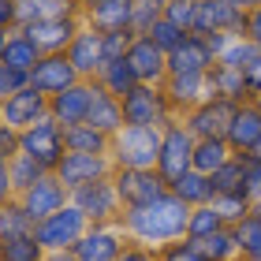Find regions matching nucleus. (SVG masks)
<instances>
[{
  "label": "nucleus",
  "instance_id": "1",
  "mask_svg": "<svg viewBox=\"0 0 261 261\" xmlns=\"http://www.w3.org/2000/svg\"><path fill=\"white\" fill-rule=\"evenodd\" d=\"M123 231L130 243H142V246H153V250H161V246L168 243H179L187 239V224H191V205L179 201L172 191L161 194L157 201H149V205H138V209H123Z\"/></svg>",
  "mask_w": 261,
  "mask_h": 261
},
{
  "label": "nucleus",
  "instance_id": "2",
  "mask_svg": "<svg viewBox=\"0 0 261 261\" xmlns=\"http://www.w3.org/2000/svg\"><path fill=\"white\" fill-rule=\"evenodd\" d=\"M161 127H135L127 123L120 135H112V168H157L161 157Z\"/></svg>",
  "mask_w": 261,
  "mask_h": 261
},
{
  "label": "nucleus",
  "instance_id": "3",
  "mask_svg": "<svg viewBox=\"0 0 261 261\" xmlns=\"http://www.w3.org/2000/svg\"><path fill=\"white\" fill-rule=\"evenodd\" d=\"M194 135L187 130L183 120H172L168 127H164V135H161V157H157V175L164 183H175L179 175H187L194 168Z\"/></svg>",
  "mask_w": 261,
  "mask_h": 261
},
{
  "label": "nucleus",
  "instance_id": "4",
  "mask_svg": "<svg viewBox=\"0 0 261 261\" xmlns=\"http://www.w3.org/2000/svg\"><path fill=\"white\" fill-rule=\"evenodd\" d=\"M123 120L135 123V127H161L164 130L172 120H179V116L172 112L164 86H146V82H138V86L123 97Z\"/></svg>",
  "mask_w": 261,
  "mask_h": 261
},
{
  "label": "nucleus",
  "instance_id": "5",
  "mask_svg": "<svg viewBox=\"0 0 261 261\" xmlns=\"http://www.w3.org/2000/svg\"><path fill=\"white\" fill-rule=\"evenodd\" d=\"M19 153H27L30 161H38L45 172H56L64 164V157H67V146H64V127L53 120H41V123H34V127H27L19 135Z\"/></svg>",
  "mask_w": 261,
  "mask_h": 261
},
{
  "label": "nucleus",
  "instance_id": "6",
  "mask_svg": "<svg viewBox=\"0 0 261 261\" xmlns=\"http://www.w3.org/2000/svg\"><path fill=\"white\" fill-rule=\"evenodd\" d=\"M90 231V220H86V213H79L75 205H67L60 213H53V217H45L41 224H34V235H38V243L45 246V250H75L79 239Z\"/></svg>",
  "mask_w": 261,
  "mask_h": 261
},
{
  "label": "nucleus",
  "instance_id": "7",
  "mask_svg": "<svg viewBox=\"0 0 261 261\" xmlns=\"http://www.w3.org/2000/svg\"><path fill=\"white\" fill-rule=\"evenodd\" d=\"M71 205H75L79 213H86L90 224H116V220H123V201H120V194H116L112 175L71 191Z\"/></svg>",
  "mask_w": 261,
  "mask_h": 261
},
{
  "label": "nucleus",
  "instance_id": "8",
  "mask_svg": "<svg viewBox=\"0 0 261 261\" xmlns=\"http://www.w3.org/2000/svg\"><path fill=\"white\" fill-rule=\"evenodd\" d=\"M116 194H120L123 209H138L157 201L161 194H168V183L157 175V168H116L112 172Z\"/></svg>",
  "mask_w": 261,
  "mask_h": 261
},
{
  "label": "nucleus",
  "instance_id": "9",
  "mask_svg": "<svg viewBox=\"0 0 261 261\" xmlns=\"http://www.w3.org/2000/svg\"><path fill=\"white\" fill-rule=\"evenodd\" d=\"M191 34H198V38H209V34L246 38V11H239L235 4H228V0H201Z\"/></svg>",
  "mask_w": 261,
  "mask_h": 261
},
{
  "label": "nucleus",
  "instance_id": "10",
  "mask_svg": "<svg viewBox=\"0 0 261 261\" xmlns=\"http://www.w3.org/2000/svg\"><path fill=\"white\" fill-rule=\"evenodd\" d=\"M112 172L116 168H112L109 153H67L64 164L53 175L67 187V191H79V187H90V183H97V179H109Z\"/></svg>",
  "mask_w": 261,
  "mask_h": 261
},
{
  "label": "nucleus",
  "instance_id": "11",
  "mask_svg": "<svg viewBox=\"0 0 261 261\" xmlns=\"http://www.w3.org/2000/svg\"><path fill=\"white\" fill-rule=\"evenodd\" d=\"M127 243L130 239H127L120 220L116 224H90V231L82 235L79 246H75V257L79 261H120Z\"/></svg>",
  "mask_w": 261,
  "mask_h": 261
},
{
  "label": "nucleus",
  "instance_id": "12",
  "mask_svg": "<svg viewBox=\"0 0 261 261\" xmlns=\"http://www.w3.org/2000/svg\"><path fill=\"white\" fill-rule=\"evenodd\" d=\"M79 19H82V27L97 30V34H123V30H130L135 4L130 0H82Z\"/></svg>",
  "mask_w": 261,
  "mask_h": 261
},
{
  "label": "nucleus",
  "instance_id": "13",
  "mask_svg": "<svg viewBox=\"0 0 261 261\" xmlns=\"http://www.w3.org/2000/svg\"><path fill=\"white\" fill-rule=\"evenodd\" d=\"M41 120H49V97L38 90H19V93H11L8 101H0V123H8L11 130H27L34 123H41Z\"/></svg>",
  "mask_w": 261,
  "mask_h": 261
},
{
  "label": "nucleus",
  "instance_id": "14",
  "mask_svg": "<svg viewBox=\"0 0 261 261\" xmlns=\"http://www.w3.org/2000/svg\"><path fill=\"white\" fill-rule=\"evenodd\" d=\"M27 38L38 45L41 56H56V53H67L75 34L82 30V19L79 15H67V19H45V22H30V27H19Z\"/></svg>",
  "mask_w": 261,
  "mask_h": 261
},
{
  "label": "nucleus",
  "instance_id": "15",
  "mask_svg": "<svg viewBox=\"0 0 261 261\" xmlns=\"http://www.w3.org/2000/svg\"><path fill=\"white\" fill-rule=\"evenodd\" d=\"M19 201H22V209H27V217H30L34 224H41L45 217H53V213H60V209L67 205V201H71V191L49 172L45 179L34 183L30 191H22Z\"/></svg>",
  "mask_w": 261,
  "mask_h": 261
},
{
  "label": "nucleus",
  "instance_id": "16",
  "mask_svg": "<svg viewBox=\"0 0 261 261\" xmlns=\"http://www.w3.org/2000/svg\"><path fill=\"white\" fill-rule=\"evenodd\" d=\"M235 109H239V105L220 101V97H209V101H201L198 109L187 112L183 123H187V130H191L194 138H224V135H228V123H231Z\"/></svg>",
  "mask_w": 261,
  "mask_h": 261
},
{
  "label": "nucleus",
  "instance_id": "17",
  "mask_svg": "<svg viewBox=\"0 0 261 261\" xmlns=\"http://www.w3.org/2000/svg\"><path fill=\"white\" fill-rule=\"evenodd\" d=\"M75 82H82V79H79V71L71 67L67 53H56V56H41V60L34 64V71H30V90L45 93V97H56V93L71 90Z\"/></svg>",
  "mask_w": 261,
  "mask_h": 261
},
{
  "label": "nucleus",
  "instance_id": "18",
  "mask_svg": "<svg viewBox=\"0 0 261 261\" xmlns=\"http://www.w3.org/2000/svg\"><path fill=\"white\" fill-rule=\"evenodd\" d=\"M67 60H71V67L79 71V79L93 82L101 75V67L109 64V56H105V34L82 27L75 34V41H71V49H67Z\"/></svg>",
  "mask_w": 261,
  "mask_h": 261
},
{
  "label": "nucleus",
  "instance_id": "19",
  "mask_svg": "<svg viewBox=\"0 0 261 261\" xmlns=\"http://www.w3.org/2000/svg\"><path fill=\"white\" fill-rule=\"evenodd\" d=\"M127 64L138 75V82H146V86H164V79H168V53H161L146 34H138V38L130 41Z\"/></svg>",
  "mask_w": 261,
  "mask_h": 261
},
{
  "label": "nucleus",
  "instance_id": "20",
  "mask_svg": "<svg viewBox=\"0 0 261 261\" xmlns=\"http://www.w3.org/2000/svg\"><path fill=\"white\" fill-rule=\"evenodd\" d=\"M90 101H93V82L82 79L71 90L49 97V116L60 127H79V123H86V116H90Z\"/></svg>",
  "mask_w": 261,
  "mask_h": 261
},
{
  "label": "nucleus",
  "instance_id": "21",
  "mask_svg": "<svg viewBox=\"0 0 261 261\" xmlns=\"http://www.w3.org/2000/svg\"><path fill=\"white\" fill-rule=\"evenodd\" d=\"M224 142L231 146V153H254L257 142H261V109L254 101H243L239 109H235L231 123H228V135H224Z\"/></svg>",
  "mask_w": 261,
  "mask_h": 261
},
{
  "label": "nucleus",
  "instance_id": "22",
  "mask_svg": "<svg viewBox=\"0 0 261 261\" xmlns=\"http://www.w3.org/2000/svg\"><path fill=\"white\" fill-rule=\"evenodd\" d=\"M164 93H168L172 112L183 120L191 109L209 101V82H205V75H168L164 79Z\"/></svg>",
  "mask_w": 261,
  "mask_h": 261
},
{
  "label": "nucleus",
  "instance_id": "23",
  "mask_svg": "<svg viewBox=\"0 0 261 261\" xmlns=\"http://www.w3.org/2000/svg\"><path fill=\"white\" fill-rule=\"evenodd\" d=\"M86 123L93 130H101V135H120V130L127 127L123 120V101L116 97V93H109L105 86H97L93 82V101H90V116H86Z\"/></svg>",
  "mask_w": 261,
  "mask_h": 261
},
{
  "label": "nucleus",
  "instance_id": "24",
  "mask_svg": "<svg viewBox=\"0 0 261 261\" xmlns=\"http://www.w3.org/2000/svg\"><path fill=\"white\" fill-rule=\"evenodd\" d=\"M213 64H217V60H213V53H209L205 38L191 34V38H187L179 49L168 56V75H205Z\"/></svg>",
  "mask_w": 261,
  "mask_h": 261
},
{
  "label": "nucleus",
  "instance_id": "25",
  "mask_svg": "<svg viewBox=\"0 0 261 261\" xmlns=\"http://www.w3.org/2000/svg\"><path fill=\"white\" fill-rule=\"evenodd\" d=\"M205 82H209V97H220V101H231V105L250 101V90H246V79H243L239 67L213 64L205 71Z\"/></svg>",
  "mask_w": 261,
  "mask_h": 261
},
{
  "label": "nucleus",
  "instance_id": "26",
  "mask_svg": "<svg viewBox=\"0 0 261 261\" xmlns=\"http://www.w3.org/2000/svg\"><path fill=\"white\" fill-rule=\"evenodd\" d=\"M38 60H41L38 45H34L22 30H11V34H8V41H4V56H0V64L11 67V71H22V75H30Z\"/></svg>",
  "mask_w": 261,
  "mask_h": 261
},
{
  "label": "nucleus",
  "instance_id": "27",
  "mask_svg": "<svg viewBox=\"0 0 261 261\" xmlns=\"http://www.w3.org/2000/svg\"><path fill=\"white\" fill-rule=\"evenodd\" d=\"M168 191L179 198V201H187L191 209H201V205H209V201L217 198V191H213V179H209V175H201V172H194V168L187 172V175H179Z\"/></svg>",
  "mask_w": 261,
  "mask_h": 261
},
{
  "label": "nucleus",
  "instance_id": "28",
  "mask_svg": "<svg viewBox=\"0 0 261 261\" xmlns=\"http://www.w3.org/2000/svg\"><path fill=\"white\" fill-rule=\"evenodd\" d=\"M67 15H79L75 0H22L19 4V27L45 22V19H67Z\"/></svg>",
  "mask_w": 261,
  "mask_h": 261
},
{
  "label": "nucleus",
  "instance_id": "29",
  "mask_svg": "<svg viewBox=\"0 0 261 261\" xmlns=\"http://www.w3.org/2000/svg\"><path fill=\"white\" fill-rule=\"evenodd\" d=\"M231 157L235 153H231V146L224 138H198L194 142V172H201V175L220 172Z\"/></svg>",
  "mask_w": 261,
  "mask_h": 261
},
{
  "label": "nucleus",
  "instance_id": "30",
  "mask_svg": "<svg viewBox=\"0 0 261 261\" xmlns=\"http://www.w3.org/2000/svg\"><path fill=\"white\" fill-rule=\"evenodd\" d=\"M49 250L38 243L34 231H19V235H8L0 239V261H45Z\"/></svg>",
  "mask_w": 261,
  "mask_h": 261
},
{
  "label": "nucleus",
  "instance_id": "31",
  "mask_svg": "<svg viewBox=\"0 0 261 261\" xmlns=\"http://www.w3.org/2000/svg\"><path fill=\"white\" fill-rule=\"evenodd\" d=\"M64 146L67 153H109L112 138L93 130L90 123H79V127H64Z\"/></svg>",
  "mask_w": 261,
  "mask_h": 261
},
{
  "label": "nucleus",
  "instance_id": "32",
  "mask_svg": "<svg viewBox=\"0 0 261 261\" xmlns=\"http://www.w3.org/2000/svg\"><path fill=\"white\" fill-rule=\"evenodd\" d=\"M93 82H97V86H105L109 93H116V97L123 101L127 93H130V90L138 86V75H135V71H130L127 56H123V60H109V64L101 67V75L93 79Z\"/></svg>",
  "mask_w": 261,
  "mask_h": 261
},
{
  "label": "nucleus",
  "instance_id": "33",
  "mask_svg": "<svg viewBox=\"0 0 261 261\" xmlns=\"http://www.w3.org/2000/svg\"><path fill=\"white\" fill-rule=\"evenodd\" d=\"M235 243H239V257L243 261H261V205L250 209V217L243 224H235Z\"/></svg>",
  "mask_w": 261,
  "mask_h": 261
},
{
  "label": "nucleus",
  "instance_id": "34",
  "mask_svg": "<svg viewBox=\"0 0 261 261\" xmlns=\"http://www.w3.org/2000/svg\"><path fill=\"white\" fill-rule=\"evenodd\" d=\"M194 246L201 250L205 261H239V243H235V231L231 228L213 231V235H205V239H198Z\"/></svg>",
  "mask_w": 261,
  "mask_h": 261
},
{
  "label": "nucleus",
  "instance_id": "35",
  "mask_svg": "<svg viewBox=\"0 0 261 261\" xmlns=\"http://www.w3.org/2000/svg\"><path fill=\"white\" fill-rule=\"evenodd\" d=\"M8 175H11V191H15V198H19L22 191H30V187L38 183V179H45L49 172H45L38 161H30L27 153H19V157L8 164Z\"/></svg>",
  "mask_w": 261,
  "mask_h": 261
},
{
  "label": "nucleus",
  "instance_id": "36",
  "mask_svg": "<svg viewBox=\"0 0 261 261\" xmlns=\"http://www.w3.org/2000/svg\"><path fill=\"white\" fill-rule=\"evenodd\" d=\"M213 209H217V217L224 220V228H235V224H243L246 217H250L254 201L243 198V194H217L213 198Z\"/></svg>",
  "mask_w": 261,
  "mask_h": 261
},
{
  "label": "nucleus",
  "instance_id": "37",
  "mask_svg": "<svg viewBox=\"0 0 261 261\" xmlns=\"http://www.w3.org/2000/svg\"><path fill=\"white\" fill-rule=\"evenodd\" d=\"M146 38H149L153 45H157L161 53H168V56H172V53L179 49V45H183L187 38H191V34H187V30H179L175 22H168V19L161 15V19H157V22H153V27L146 30Z\"/></svg>",
  "mask_w": 261,
  "mask_h": 261
},
{
  "label": "nucleus",
  "instance_id": "38",
  "mask_svg": "<svg viewBox=\"0 0 261 261\" xmlns=\"http://www.w3.org/2000/svg\"><path fill=\"white\" fill-rule=\"evenodd\" d=\"M19 231H34V220L27 217L22 201L11 198L8 205H0V239H8V235H19Z\"/></svg>",
  "mask_w": 261,
  "mask_h": 261
},
{
  "label": "nucleus",
  "instance_id": "39",
  "mask_svg": "<svg viewBox=\"0 0 261 261\" xmlns=\"http://www.w3.org/2000/svg\"><path fill=\"white\" fill-rule=\"evenodd\" d=\"M224 228V220L217 217V209H213V201L209 205H201V209H191V224H187V239L198 243V239H205V235L213 231H220Z\"/></svg>",
  "mask_w": 261,
  "mask_h": 261
},
{
  "label": "nucleus",
  "instance_id": "40",
  "mask_svg": "<svg viewBox=\"0 0 261 261\" xmlns=\"http://www.w3.org/2000/svg\"><path fill=\"white\" fill-rule=\"evenodd\" d=\"M209 179H213V191L217 194H243V157H231L220 172H213Z\"/></svg>",
  "mask_w": 261,
  "mask_h": 261
},
{
  "label": "nucleus",
  "instance_id": "41",
  "mask_svg": "<svg viewBox=\"0 0 261 261\" xmlns=\"http://www.w3.org/2000/svg\"><path fill=\"white\" fill-rule=\"evenodd\" d=\"M239 157V153H235ZM243 194L254 201V205H261V161L254 157V153H243Z\"/></svg>",
  "mask_w": 261,
  "mask_h": 261
},
{
  "label": "nucleus",
  "instance_id": "42",
  "mask_svg": "<svg viewBox=\"0 0 261 261\" xmlns=\"http://www.w3.org/2000/svg\"><path fill=\"white\" fill-rule=\"evenodd\" d=\"M254 56H257V49H254V45L246 41V38H231V41H228V49L220 53V60H217V64H228V67H239V71H243L246 64L254 60Z\"/></svg>",
  "mask_w": 261,
  "mask_h": 261
},
{
  "label": "nucleus",
  "instance_id": "43",
  "mask_svg": "<svg viewBox=\"0 0 261 261\" xmlns=\"http://www.w3.org/2000/svg\"><path fill=\"white\" fill-rule=\"evenodd\" d=\"M194 15H198V0H172V4L164 8V19L175 22V27L187 30V34L194 30Z\"/></svg>",
  "mask_w": 261,
  "mask_h": 261
},
{
  "label": "nucleus",
  "instance_id": "44",
  "mask_svg": "<svg viewBox=\"0 0 261 261\" xmlns=\"http://www.w3.org/2000/svg\"><path fill=\"white\" fill-rule=\"evenodd\" d=\"M157 261H205L201 250L191 243V239H179V243H168L157 250Z\"/></svg>",
  "mask_w": 261,
  "mask_h": 261
},
{
  "label": "nucleus",
  "instance_id": "45",
  "mask_svg": "<svg viewBox=\"0 0 261 261\" xmlns=\"http://www.w3.org/2000/svg\"><path fill=\"white\" fill-rule=\"evenodd\" d=\"M30 86V75H22V71H11L0 64V101H8L11 93H19V90H27Z\"/></svg>",
  "mask_w": 261,
  "mask_h": 261
},
{
  "label": "nucleus",
  "instance_id": "46",
  "mask_svg": "<svg viewBox=\"0 0 261 261\" xmlns=\"http://www.w3.org/2000/svg\"><path fill=\"white\" fill-rule=\"evenodd\" d=\"M15 157H19V130L0 123V164H11Z\"/></svg>",
  "mask_w": 261,
  "mask_h": 261
},
{
  "label": "nucleus",
  "instance_id": "47",
  "mask_svg": "<svg viewBox=\"0 0 261 261\" xmlns=\"http://www.w3.org/2000/svg\"><path fill=\"white\" fill-rule=\"evenodd\" d=\"M243 79H246V90H250V101H257L261 97V53L243 67Z\"/></svg>",
  "mask_w": 261,
  "mask_h": 261
},
{
  "label": "nucleus",
  "instance_id": "48",
  "mask_svg": "<svg viewBox=\"0 0 261 261\" xmlns=\"http://www.w3.org/2000/svg\"><path fill=\"white\" fill-rule=\"evenodd\" d=\"M19 30V4L15 0H0V34Z\"/></svg>",
  "mask_w": 261,
  "mask_h": 261
},
{
  "label": "nucleus",
  "instance_id": "49",
  "mask_svg": "<svg viewBox=\"0 0 261 261\" xmlns=\"http://www.w3.org/2000/svg\"><path fill=\"white\" fill-rule=\"evenodd\" d=\"M120 261H157V250H153V246H142V243H127Z\"/></svg>",
  "mask_w": 261,
  "mask_h": 261
},
{
  "label": "nucleus",
  "instance_id": "50",
  "mask_svg": "<svg viewBox=\"0 0 261 261\" xmlns=\"http://www.w3.org/2000/svg\"><path fill=\"white\" fill-rule=\"evenodd\" d=\"M246 41L261 53V8H254L250 15H246Z\"/></svg>",
  "mask_w": 261,
  "mask_h": 261
},
{
  "label": "nucleus",
  "instance_id": "51",
  "mask_svg": "<svg viewBox=\"0 0 261 261\" xmlns=\"http://www.w3.org/2000/svg\"><path fill=\"white\" fill-rule=\"evenodd\" d=\"M228 41H231V34H209V38H205L209 53H213V60H220V53L228 49Z\"/></svg>",
  "mask_w": 261,
  "mask_h": 261
},
{
  "label": "nucleus",
  "instance_id": "52",
  "mask_svg": "<svg viewBox=\"0 0 261 261\" xmlns=\"http://www.w3.org/2000/svg\"><path fill=\"white\" fill-rule=\"evenodd\" d=\"M11 198H15V191H11V175H8V164H0V205H8Z\"/></svg>",
  "mask_w": 261,
  "mask_h": 261
},
{
  "label": "nucleus",
  "instance_id": "53",
  "mask_svg": "<svg viewBox=\"0 0 261 261\" xmlns=\"http://www.w3.org/2000/svg\"><path fill=\"white\" fill-rule=\"evenodd\" d=\"M228 4H235L239 11H246V15H250L254 8H261V0H228Z\"/></svg>",
  "mask_w": 261,
  "mask_h": 261
},
{
  "label": "nucleus",
  "instance_id": "54",
  "mask_svg": "<svg viewBox=\"0 0 261 261\" xmlns=\"http://www.w3.org/2000/svg\"><path fill=\"white\" fill-rule=\"evenodd\" d=\"M45 261H79V257H75V250H53Z\"/></svg>",
  "mask_w": 261,
  "mask_h": 261
},
{
  "label": "nucleus",
  "instance_id": "55",
  "mask_svg": "<svg viewBox=\"0 0 261 261\" xmlns=\"http://www.w3.org/2000/svg\"><path fill=\"white\" fill-rule=\"evenodd\" d=\"M4 41H8V34H0V56H4Z\"/></svg>",
  "mask_w": 261,
  "mask_h": 261
},
{
  "label": "nucleus",
  "instance_id": "56",
  "mask_svg": "<svg viewBox=\"0 0 261 261\" xmlns=\"http://www.w3.org/2000/svg\"><path fill=\"white\" fill-rule=\"evenodd\" d=\"M254 157H257V161H261V142H257V149H254Z\"/></svg>",
  "mask_w": 261,
  "mask_h": 261
},
{
  "label": "nucleus",
  "instance_id": "57",
  "mask_svg": "<svg viewBox=\"0 0 261 261\" xmlns=\"http://www.w3.org/2000/svg\"><path fill=\"white\" fill-rule=\"evenodd\" d=\"M254 105H257V109H261V97H257V101H254Z\"/></svg>",
  "mask_w": 261,
  "mask_h": 261
},
{
  "label": "nucleus",
  "instance_id": "58",
  "mask_svg": "<svg viewBox=\"0 0 261 261\" xmlns=\"http://www.w3.org/2000/svg\"><path fill=\"white\" fill-rule=\"evenodd\" d=\"M15 4H22V0H15Z\"/></svg>",
  "mask_w": 261,
  "mask_h": 261
},
{
  "label": "nucleus",
  "instance_id": "59",
  "mask_svg": "<svg viewBox=\"0 0 261 261\" xmlns=\"http://www.w3.org/2000/svg\"><path fill=\"white\" fill-rule=\"evenodd\" d=\"M75 4H82V0H75Z\"/></svg>",
  "mask_w": 261,
  "mask_h": 261
},
{
  "label": "nucleus",
  "instance_id": "60",
  "mask_svg": "<svg viewBox=\"0 0 261 261\" xmlns=\"http://www.w3.org/2000/svg\"><path fill=\"white\" fill-rule=\"evenodd\" d=\"M130 4H135V0H130Z\"/></svg>",
  "mask_w": 261,
  "mask_h": 261
},
{
  "label": "nucleus",
  "instance_id": "61",
  "mask_svg": "<svg viewBox=\"0 0 261 261\" xmlns=\"http://www.w3.org/2000/svg\"><path fill=\"white\" fill-rule=\"evenodd\" d=\"M198 4H201V0H198Z\"/></svg>",
  "mask_w": 261,
  "mask_h": 261
},
{
  "label": "nucleus",
  "instance_id": "62",
  "mask_svg": "<svg viewBox=\"0 0 261 261\" xmlns=\"http://www.w3.org/2000/svg\"><path fill=\"white\" fill-rule=\"evenodd\" d=\"M239 261H243V257H239Z\"/></svg>",
  "mask_w": 261,
  "mask_h": 261
}]
</instances>
